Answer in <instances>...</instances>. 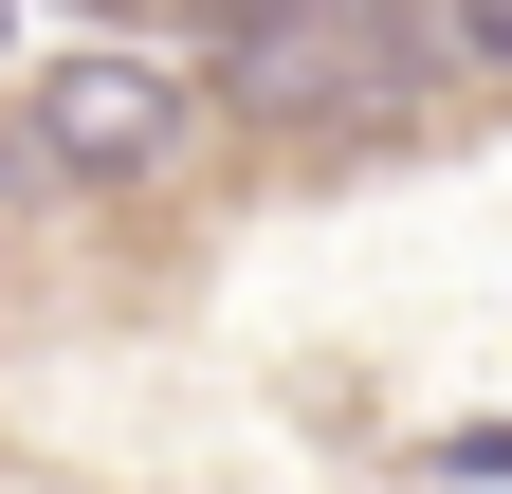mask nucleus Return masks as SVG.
Returning <instances> with one entry per match:
<instances>
[{
  "label": "nucleus",
  "instance_id": "f257e3e1",
  "mask_svg": "<svg viewBox=\"0 0 512 494\" xmlns=\"http://www.w3.org/2000/svg\"><path fill=\"white\" fill-rule=\"evenodd\" d=\"M183 147V74H147V55H55V74H37V165L55 183H147Z\"/></svg>",
  "mask_w": 512,
  "mask_h": 494
},
{
  "label": "nucleus",
  "instance_id": "f03ea898",
  "mask_svg": "<svg viewBox=\"0 0 512 494\" xmlns=\"http://www.w3.org/2000/svg\"><path fill=\"white\" fill-rule=\"evenodd\" d=\"M458 37H476V55H512V0H476V19H458Z\"/></svg>",
  "mask_w": 512,
  "mask_h": 494
},
{
  "label": "nucleus",
  "instance_id": "7ed1b4c3",
  "mask_svg": "<svg viewBox=\"0 0 512 494\" xmlns=\"http://www.w3.org/2000/svg\"><path fill=\"white\" fill-rule=\"evenodd\" d=\"M330 19H403V0H330Z\"/></svg>",
  "mask_w": 512,
  "mask_h": 494
},
{
  "label": "nucleus",
  "instance_id": "20e7f679",
  "mask_svg": "<svg viewBox=\"0 0 512 494\" xmlns=\"http://www.w3.org/2000/svg\"><path fill=\"white\" fill-rule=\"evenodd\" d=\"M92 19H110V0H92Z\"/></svg>",
  "mask_w": 512,
  "mask_h": 494
}]
</instances>
